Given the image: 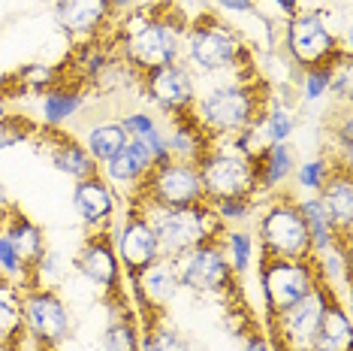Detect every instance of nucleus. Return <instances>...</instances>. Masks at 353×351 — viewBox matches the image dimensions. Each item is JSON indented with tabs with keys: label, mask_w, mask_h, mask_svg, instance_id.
<instances>
[{
	"label": "nucleus",
	"mask_w": 353,
	"mask_h": 351,
	"mask_svg": "<svg viewBox=\"0 0 353 351\" xmlns=\"http://www.w3.org/2000/svg\"><path fill=\"white\" fill-rule=\"evenodd\" d=\"M6 88H10V76L0 73V97H6Z\"/></svg>",
	"instance_id": "nucleus-47"
},
{
	"label": "nucleus",
	"mask_w": 353,
	"mask_h": 351,
	"mask_svg": "<svg viewBox=\"0 0 353 351\" xmlns=\"http://www.w3.org/2000/svg\"><path fill=\"white\" fill-rule=\"evenodd\" d=\"M6 113H10V103H6V97H0V118H3Z\"/></svg>",
	"instance_id": "nucleus-48"
},
{
	"label": "nucleus",
	"mask_w": 353,
	"mask_h": 351,
	"mask_svg": "<svg viewBox=\"0 0 353 351\" xmlns=\"http://www.w3.org/2000/svg\"><path fill=\"white\" fill-rule=\"evenodd\" d=\"M63 79H67V76H63V67L34 61V64H25V67L12 76V85L19 88V91H28V94H46L49 88L63 82Z\"/></svg>",
	"instance_id": "nucleus-34"
},
{
	"label": "nucleus",
	"mask_w": 353,
	"mask_h": 351,
	"mask_svg": "<svg viewBox=\"0 0 353 351\" xmlns=\"http://www.w3.org/2000/svg\"><path fill=\"white\" fill-rule=\"evenodd\" d=\"M112 243H115V254L121 260L124 278H136L142 269L160 258V245L145 215L136 209L133 203H124V212L118 218L115 230H112Z\"/></svg>",
	"instance_id": "nucleus-12"
},
{
	"label": "nucleus",
	"mask_w": 353,
	"mask_h": 351,
	"mask_svg": "<svg viewBox=\"0 0 353 351\" xmlns=\"http://www.w3.org/2000/svg\"><path fill=\"white\" fill-rule=\"evenodd\" d=\"M25 339V321H21V288L10 278L0 276V345L3 342Z\"/></svg>",
	"instance_id": "nucleus-32"
},
{
	"label": "nucleus",
	"mask_w": 353,
	"mask_h": 351,
	"mask_svg": "<svg viewBox=\"0 0 353 351\" xmlns=\"http://www.w3.org/2000/svg\"><path fill=\"white\" fill-rule=\"evenodd\" d=\"M221 245H223V254H227L230 267L236 276H245L248 269L254 267V258H256V239L251 230L245 227H227L221 236Z\"/></svg>",
	"instance_id": "nucleus-33"
},
{
	"label": "nucleus",
	"mask_w": 353,
	"mask_h": 351,
	"mask_svg": "<svg viewBox=\"0 0 353 351\" xmlns=\"http://www.w3.org/2000/svg\"><path fill=\"white\" fill-rule=\"evenodd\" d=\"M10 206H12V203H10V197H6V191H3V185H0V215H3L6 209H10Z\"/></svg>",
	"instance_id": "nucleus-46"
},
{
	"label": "nucleus",
	"mask_w": 353,
	"mask_h": 351,
	"mask_svg": "<svg viewBox=\"0 0 353 351\" xmlns=\"http://www.w3.org/2000/svg\"><path fill=\"white\" fill-rule=\"evenodd\" d=\"M260 3H263V0H260ZM269 3H275V10L284 15V19H293V15L302 10L299 0H269Z\"/></svg>",
	"instance_id": "nucleus-43"
},
{
	"label": "nucleus",
	"mask_w": 353,
	"mask_h": 351,
	"mask_svg": "<svg viewBox=\"0 0 353 351\" xmlns=\"http://www.w3.org/2000/svg\"><path fill=\"white\" fill-rule=\"evenodd\" d=\"M329 297H335L326 285L317 282V288L302 297L296 306H290L287 312H281L266 321V333L275 342V348H308L311 336H314L320 315H323Z\"/></svg>",
	"instance_id": "nucleus-13"
},
{
	"label": "nucleus",
	"mask_w": 353,
	"mask_h": 351,
	"mask_svg": "<svg viewBox=\"0 0 353 351\" xmlns=\"http://www.w3.org/2000/svg\"><path fill=\"white\" fill-rule=\"evenodd\" d=\"M34 142H37L39 155H46L54 170L63 173V176H70L73 182L91 179V176L100 173L97 161L88 155V149L82 146V140H76L73 133H67L63 127H43V124H39Z\"/></svg>",
	"instance_id": "nucleus-15"
},
{
	"label": "nucleus",
	"mask_w": 353,
	"mask_h": 351,
	"mask_svg": "<svg viewBox=\"0 0 353 351\" xmlns=\"http://www.w3.org/2000/svg\"><path fill=\"white\" fill-rule=\"evenodd\" d=\"M335 167H341V161L332 155V151H326V155H314V158H308V161L296 164L290 182L296 185V191H299V197H305V194L317 197L320 191H323V185L329 182V176H332ZM344 167H350V164H344Z\"/></svg>",
	"instance_id": "nucleus-30"
},
{
	"label": "nucleus",
	"mask_w": 353,
	"mask_h": 351,
	"mask_svg": "<svg viewBox=\"0 0 353 351\" xmlns=\"http://www.w3.org/2000/svg\"><path fill=\"white\" fill-rule=\"evenodd\" d=\"M311 260H314V273H317L320 285H326L332 294L347 288V282H350V243L329 245L326 252L314 254Z\"/></svg>",
	"instance_id": "nucleus-28"
},
{
	"label": "nucleus",
	"mask_w": 353,
	"mask_h": 351,
	"mask_svg": "<svg viewBox=\"0 0 353 351\" xmlns=\"http://www.w3.org/2000/svg\"><path fill=\"white\" fill-rule=\"evenodd\" d=\"M196 170L205 191V203L232 200V197H256L260 200L254 161L239 155L230 142H214L212 151L196 164Z\"/></svg>",
	"instance_id": "nucleus-6"
},
{
	"label": "nucleus",
	"mask_w": 353,
	"mask_h": 351,
	"mask_svg": "<svg viewBox=\"0 0 353 351\" xmlns=\"http://www.w3.org/2000/svg\"><path fill=\"white\" fill-rule=\"evenodd\" d=\"M139 91L145 94L148 103H154L157 113L172 118V115L190 113L199 88H196L194 70L184 61H175V64H166V67L151 70V73H142Z\"/></svg>",
	"instance_id": "nucleus-11"
},
{
	"label": "nucleus",
	"mask_w": 353,
	"mask_h": 351,
	"mask_svg": "<svg viewBox=\"0 0 353 351\" xmlns=\"http://www.w3.org/2000/svg\"><path fill=\"white\" fill-rule=\"evenodd\" d=\"M34 345V342H30ZM28 351H58V348H43V345H34V348H28Z\"/></svg>",
	"instance_id": "nucleus-49"
},
{
	"label": "nucleus",
	"mask_w": 353,
	"mask_h": 351,
	"mask_svg": "<svg viewBox=\"0 0 353 351\" xmlns=\"http://www.w3.org/2000/svg\"><path fill=\"white\" fill-rule=\"evenodd\" d=\"M308 348L311 351H353V321L339 294L329 297Z\"/></svg>",
	"instance_id": "nucleus-24"
},
{
	"label": "nucleus",
	"mask_w": 353,
	"mask_h": 351,
	"mask_svg": "<svg viewBox=\"0 0 353 351\" xmlns=\"http://www.w3.org/2000/svg\"><path fill=\"white\" fill-rule=\"evenodd\" d=\"M130 197L133 200H142V203L170 206V209H184V206L205 203V191H203V182H199V170L194 164L175 161V158H166V161L151 167L148 176L142 179L139 191L130 194Z\"/></svg>",
	"instance_id": "nucleus-7"
},
{
	"label": "nucleus",
	"mask_w": 353,
	"mask_h": 351,
	"mask_svg": "<svg viewBox=\"0 0 353 351\" xmlns=\"http://www.w3.org/2000/svg\"><path fill=\"white\" fill-rule=\"evenodd\" d=\"M76 269L82 273L85 282H91L100 294H118L124 288V269L115 254V243H112V230H91L82 249L76 254Z\"/></svg>",
	"instance_id": "nucleus-14"
},
{
	"label": "nucleus",
	"mask_w": 353,
	"mask_h": 351,
	"mask_svg": "<svg viewBox=\"0 0 353 351\" xmlns=\"http://www.w3.org/2000/svg\"><path fill=\"white\" fill-rule=\"evenodd\" d=\"M37 3H54V0H37Z\"/></svg>",
	"instance_id": "nucleus-51"
},
{
	"label": "nucleus",
	"mask_w": 353,
	"mask_h": 351,
	"mask_svg": "<svg viewBox=\"0 0 353 351\" xmlns=\"http://www.w3.org/2000/svg\"><path fill=\"white\" fill-rule=\"evenodd\" d=\"M284 52L302 73V70L332 64L344 49L339 43V30L332 28L323 10H299L293 19H287Z\"/></svg>",
	"instance_id": "nucleus-5"
},
{
	"label": "nucleus",
	"mask_w": 353,
	"mask_h": 351,
	"mask_svg": "<svg viewBox=\"0 0 353 351\" xmlns=\"http://www.w3.org/2000/svg\"><path fill=\"white\" fill-rule=\"evenodd\" d=\"M73 209L88 230H106L115 221V215L121 212V194L97 173L91 179L76 182Z\"/></svg>",
	"instance_id": "nucleus-17"
},
{
	"label": "nucleus",
	"mask_w": 353,
	"mask_h": 351,
	"mask_svg": "<svg viewBox=\"0 0 353 351\" xmlns=\"http://www.w3.org/2000/svg\"><path fill=\"white\" fill-rule=\"evenodd\" d=\"M151 167H154V158L148 155V149L142 146V142L130 140L112 161L100 164V176L121 194V200H124V197H130L139 191L142 179L148 176Z\"/></svg>",
	"instance_id": "nucleus-19"
},
{
	"label": "nucleus",
	"mask_w": 353,
	"mask_h": 351,
	"mask_svg": "<svg viewBox=\"0 0 353 351\" xmlns=\"http://www.w3.org/2000/svg\"><path fill=\"white\" fill-rule=\"evenodd\" d=\"M130 288H133V297L139 303L142 315L163 312L181 291V282H179V273H175L172 258H157L148 269H142L136 278H130Z\"/></svg>",
	"instance_id": "nucleus-18"
},
{
	"label": "nucleus",
	"mask_w": 353,
	"mask_h": 351,
	"mask_svg": "<svg viewBox=\"0 0 353 351\" xmlns=\"http://www.w3.org/2000/svg\"><path fill=\"white\" fill-rule=\"evenodd\" d=\"M269 97V85L260 76H251V70H245L230 82L212 85L196 94L190 115L205 127L214 142H227L260 118Z\"/></svg>",
	"instance_id": "nucleus-1"
},
{
	"label": "nucleus",
	"mask_w": 353,
	"mask_h": 351,
	"mask_svg": "<svg viewBox=\"0 0 353 351\" xmlns=\"http://www.w3.org/2000/svg\"><path fill=\"white\" fill-rule=\"evenodd\" d=\"M242 342H245V348H242V351H278V348H275V342H272V336H269L266 330H260V327L248 333Z\"/></svg>",
	"instance_id": "nucleus-42"
},
{
	"label": "nucleus",
	"mask_w": 353,
	"mask_h": 351,
	"mask_svg": "<svg viewBox=\"0 0 353 351\" xmlns=\"http://www.w3.org/2000/svg\"><path fill=\"white\" fill-rule=\"evenodd\" d=\"M260 236V258H284V260H311V236L305 218L296 206V197L272 194L256 218Z\"/></svg>",
	"instance_id": "nucleus-4"
},
{
	"label": "nucleus",
	"mask_w": 353,
	"mask_h": 351,
	"mask_svg": "<svg viewBox=\"0 0 353 351\" xmlns=\"http://www.w3.org/2000/svg\"><path fill=\"white\" fill-rule=\"evenodd\" d=\"M91 85L79 79H63L46 94H39V124L43 127H63L82 113Z\"/></svg>",
	"instance_id": "nucleus-21"
},
{
	"label": "nucleus",
	"mask_w": 353,
	"mask_h": 351,
	"mask_svg": "<svg viewBox=\"0 0 353 351\" xmlns=\"http://www.w3.org/2000/svg\"><path fill=\"white\" fill-rule=\"evenodd\" d=\"M278 351H311V348H278Z\"/></svg>",
	"instance_id": "nucleus-50"
},
{
	"label": "nucleus",
	"mask_w": 353,
	"mask_h": 351,
	"mask_svg": "<svg viewBox=\"0 0 353 351\" xmlns=\"http://www.w3.org/2000/svg\"><path fill=\"white\" fill-rule=\"evenodd\" d=\"M181 61L194 70V76H236L251 70L245 34L212 12H199L188 21Z\"/></svg>",
	"instance_id": "nucleus-2"
},
{
	"label": "nucleus",
	"mask_w": 353,
	"mask_h": 351,
	"mask_svg": "<svg viewBox=\"0 0 353 351\" xmlns=\"http://www.w3.org/2000/svg\"><path fill=\"white\" fill-rule=\"evenodd\" d=\"M212 3L227 15H256V10H260L256 0H212Z\"/></svg>",
	"instance_id": "nucleus-41"
},
{
	"label": "nucleus",
	"mask_w": 353,
	"mask_h": 351,
	"mask_svg": "<svg viewBox=\"0 0 353 351\" xmlns=\"http://www.w3.org/2000/svg\"><path fill=\"white\" fill-rule=\"evenodd\" d=\"M214 209V215L221 218L223 227H236V225H245L251 221L256 209H260V200L256 197H232V200H214L208 203Z\"/></svg>",
	"instance_id": "nucleus-36"
},
{
	"label": "nucleus",
	"mask_w": 353,
	"mask_h": 351,
	"mask_svg": "<svg viewBox=\"0 0 353 351\" xmlns=\"http://www.w3.org/2000/svg\"><path fill=\"white\" fill-rule=\"evenodd\" d=\"M52 12H54V25L67 37H73L76 43L103 37L106 28L115 21L109 0H54Z\"/></svg>",
	"instance_id": "nucleus-16"
},
{
	"label": "nucleus",
	"mask_w": 353,
	"mask_h": 351,
	"mask_svg": "<svg viewBox=\"0 0 353 351\" xmlns=\"http://www.w3.org/2000/svg\"><path fill=\"white\" fill-rule=\"evenodd\" d=\"M296 206H299L302 218H305V227H308V236H311V258L320 252H326L329 245L335 243H344L339 236V230L332 227V221H329V215L323 209V203H320V197H296Z\"/></svg>",
	"instance_id": "nucleus-27"
},
{
	"label": "nucleus",
	"mask_w": 353,
	"mask_h": 351,
	"mask_svg": "<svg viewBox=\"0 0 353 351\" xmlns=\"http://www.w3.org/2000/svg\"><path fill=\"white\" fill-rule=\"evenodd\" d=\"M350 88H353V70H350V52L344 49L332 64V82H329V94L339 103H350Z\"/></svg>",
	"instance_id": "nucleus-39"
},
{
	"label": "nucleus",
	"mask_w": 353,
	"mask_h": 351,
	"mask_svg": "<svg viewBox=\"0 0 353 351\" xmlns=\"http://www.w3.org/2000/svg\"><path fill=\"white\" fill-rule=\"evenodd\" d=\"M0 351H28V345H25V339H15V342H3Z\"/></svg>",
	"instance_id": "nucleus-45"
},
{
	"label": "nucleus",
	"mask_w": 353,
	"mask_h": 351,
	"mask_svg": "<svg viewBox=\"0 0 353 351\" xmlns=\"http://www.w3.org/2000/svg\"><path fill=\"white\" fill-rule=\"evenodd\" d=\"M145 0H109V6H112V15H127V12H133L136 6H142Z\"/></svg>",
	"instance_id": "nucleus-44"
},
{
	"label": "nucleus",
	"mask_w": 353,
	"mask_h": 351,
	"mask_svg": "<svg viewBox=\"0 0 353 351\" xmlns=\"http://www.w3.org/2000/svg\"><path fill=\"white\" fill-rule=\"evenodd\" d=\"M121 124H124V131L130 140H145L154 131H160V122L148 113V109H133V113L121 115Z\"/></svg>",
	"instance_id": "nucleus-40"
},
{
	"label": "nucleus",
	"mask_w": 353,
	"mask_h": 351,
	"mask_svg": "<svg viewBox=\"0 0 353 351\" xmlns=\"http://www.w3.org/2000/svg\"><path fill=\"white\" fill-rule=\"evenodd\" d=\"M293 170H296V149L290 142H272V146H266L254 158L256 194L260 197L278 194L293 179Z\"/></svg>",
	"instance_id": "nucleus-22"
},
{
	"label": "nucleus",
	"mask_w": 353,
	"mask_h": 351,
	"mask_svg": "<svg viewBox=\"0 0 353 351\" xmlns=\"http://www.w3.org/2000/svg\"><path fill=\"white\" fill-rule=\"evenodd\" d=\"M166 122H170V127H163V137H166V151H170V158L196 167L208 151H212L214 140L208 137V131L190 113L172 115V118H166Z\"/></svg>",
	"instance_id": "nucleus-20"
},
{
	"label": "nucleus",
	"mask_w": 353,
	"mask_h": 351,
	"mask_svg": "<svg viewBox=\"0 0 353 351\" xmlns=\"http://www.w3.org/2000/svg\"><path fill=\"white\" fill-rule=\"evenodd\" d=\"M21 321L25 336L34 345L61 348L73 333V315L54 288H25L21 291Z\"/></svg>",
	"instance_id": "nucleus-9"
},
{
	"label": "nucleus",
	"mask_w": 353,
	"mask_h": 351,
	"mask_svg": "<svg viewBox=\"0 0 353 351\" xmlns=\"http://www.w3.org/2000/svg\"><path fill=\"white\" fill-rule=\"evenodd\" d=\"M0 230H3L6 236H10V243L15 245V252H19V258L25 260V267L34 273V267L39 263V258L46 254V234L43 227L37 225V221H30L28 215H21L19 209H6L0 215Z\"/></svg>",
	"instance_id": "nucleus-25"
},
{
	"label": "nucleus",
	"mask_w": 353,
	"mask_h": 351,
	"mask_svg": "<svg viewBox=\"0 0 353 351\" xmlns=\"http://www.w3.org/2000/svg\"><path fill=\"white\" fill-rule=\"evenodd\" d=\"M61 282H63V254L54 249H46V254L34 267V285H39V288H58Z\"/></svg>",
	"instance_id": "nucleus-38"
},
{
	"label": "nucleus",
	"mask_w": 353,
	"mask_h": 351,
	"mask_svg": "<svg viewBox=\"0 0 353 351\" xmlns=\"http://www.w3.org/2000/svg\"><path fill=\"white\" fill-rule=\"evenodd\" d=\"M332 64L311 67V70H302V73H299V97L305 103H317L320 97H326V94H329V82H332Z\"/></svg>",
	"instance_id": "nucleus-37"
},
{
	"label": "nucleus",
	"mask_w": 353,
	"mask_h": 351,
	"mask_svg": "<svg viewBox=\"0 0 353 351\" xmlns=\"http://www.w3.org/2000/svg\"><path fill=\"white\" fill-rule=\"evenodd\" d=\"M145 321L139 327V351H190V342L181 330L160 318V312L142 315Z\"/></svg>",
	"instance_id": "nucleus-29"
},
{
	"label": "nucleus",
	"mask_w": 353,
	"mask_h": 351,
	"mask_svg": "<svg viewBox=\"0 0 353 351\" xmlns=\"http://www.w3.org/2000/svg\"><path fill=\"white\" fill-rule=\"evenodd\" d=\"M37 131H39V122L28 118L25 113H6L0 118V151L34 142Z\"/></svg>",
	"instance_id": "nucleus-35"
},
{
	"label": "nucleus",
	"mask_w": 353,
	"mask_h": 351,
	"mask_svg": "<svg viewBox=\"0 0 353 351\" xmlns=\"http://www.w3.org/2000/svg\"><path fill=\"white\" fill-rule=\"evenodd\" d=\"M127 142H130V137H127L121 118H103V122H94L91 127H88L82 146L88 149V155H91L100 167V164L112 161Z\"/></svg>",
	"instance_id": "nucleus-26"
},
{
	"label": "nucleus",
	"mask_w": 353,
	"mask_h": 351,
	"mask_svg": "<svg viewBox=\"0 0 353 351\" xmlns=\"http://www.w3.org/2000/svg\"><path fill=\"white\" fill-rule=\"evenodd\" d=\"M317 288L314 260L260 258V291L266 303V321L296 306Z\"/></svg>",
	"instance_id": "nucleus-10"
},
{
	"label": "nucleus",
	"mask_w": 353,
	"mask_h": 351,
	"mask_svg": "<svg viewBox=\"0 0 353 351\" xmlns=\"http://www.w3.org/2000/svg\"><path fill=\"white\" fill-rule=\"evenodd\" d=\"M320 203L332 221V227L339 230V236L344 243H350V230H353V179H350V167H335L329 182L320 191Z\"/></svg>",
	"instance_id": "nucleus-23"
},
{
	"label": "nucleus",
	"mask_w": 353,
	"mask_h": 351,
	"mask_svg": "<svg viewBox=\"0 0 353 351\" xmlns=\"http://www.w3.org/2000/svg\"><path fill=\"white\" fill-rule=\"evenodd\" d=\"M175 273H179V282L184 291L203 294V297H227L232 300V291H236V273H232L227 254H223L221 239L218 243H205L199 249H190L172 258Z\"/></svg>",
	"instance_id": "nucleus-8"
},
{
	"label": "nucleus",
	"mask_w": 353,
	"mask_h": 351,
	"mask_svg": "<svg viewBox=\"0 0 353 351\" xmlns=\"http://www.w3.org/2000/svg\"><path fill=\"white\" fill-rule=\"evenodd\" d=\"M127 203H133L136 209L145 215V221L157 236L160 258H179V254L199 249L205 243H218L223 236V230H227L208 203L184 206V209L142 203V200H133V197H127Z\"/></svg>",
	"instance_id": "nucleus-3"
},
{
	"label": "nucleus",
	"mask_w": 353,
	"mask_h": 351,
	"mask_svg": "<svg viewBox=\"0 0 353 351\" xmlns=\"http://www.w3.org/2000/svg\"><path fill=\"white\" fill-rule=\"evenodd\" d=\"M256 131H260V137L266 146H272V142H290L293 131H296V118H293L290 103L269 97L260 118H256Z\"/></svg>",
	"instance_id": "nucleus-31"
}]
</instances>
